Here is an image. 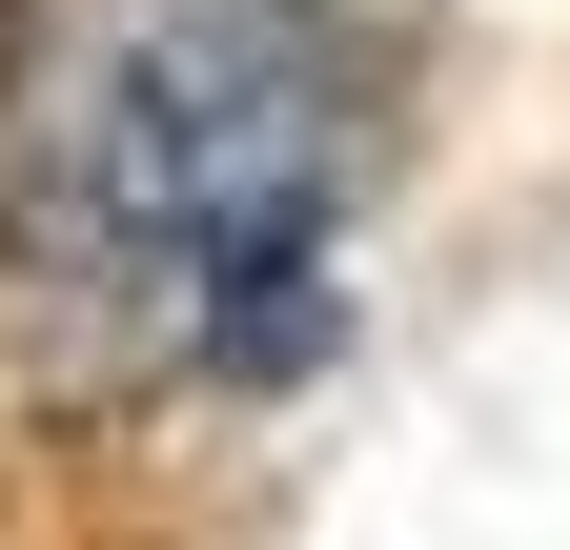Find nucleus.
Segmentation results:
<instances>
[{"label":"nucleus","instance_id":"nucleus-1","mask_svg":"<svg viewBox=\"0 0 570 550\" xmlns=\"http://www.w3.org/2000/svg\"><path fill=\"white\" fill-rule=\"evenodd\" d=\"M367 41L306 0H0V347L61 407L326 367Z\"/></svg>","mask_w":570,"mask_h":550},{"label":"nucleus","instance_id":"nucleus-2","mask_svg":"<svg viewBox=\"0 0 570 550\" xmlns=\"http://www.w3.org/2000/svg\"><path fill=\"white\" fill-rule=\"evenodd\" d=\"M306 21H326V41H367V61H387V41L428 21V0H306Z\"/></svg>","mask_w":570,"mask_h":550}]
</instances>
